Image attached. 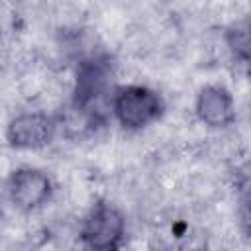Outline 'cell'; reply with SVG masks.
Instances as JSON below:
<instances>
[{"mask_svg":"<svg viewBox=\"0 0 251 251\" xmlns=\"http://www.w3.org/2000/svg\"><path fill=\"white\" fill-rule=\"evenodd\" d=\"M161 96L143 84L120 86L112 94V112L120 126L129 131L143 129L157 122L163 114Z\"/></svg>","mask_w":251,"mask_h":251,"instance_id":"obj_1","label":"cell"},{"mask_svg":"<svg viewBox=\"0 0 251 251\" xmlns=\"http://www.w3.org/2000/svg\"><path fill=\"white\" fill-rule=\"evenodd\" d=\"M53 194V182L47 173L33 167L16 169L6 180V196L20 212H33L47 204Z\"/></svg>","mask_w":251,"mask_h":251,"instance_id":"obj_2","label":"cell"},{"mask_svg":"<svg viewBox=\"0 0 251 251\" xmlns=\"http://www.w3.org/2000/svg\"><path fill=\"white\" fill-rule=\"evenodd\" d=\"M126 233V220L122 212L110 204H98L92 208V212L86 216L82 229H80V241L84 247L94 251H108L122 245Z\"/></svg>","mask_w":251,"mask_h":251,"instance_id":"obj_3","label":"cell"},{"mask_svg":"<svg viewBox=\"0 0 251 251\" xmlns=\"http://www.w3.org/2000/svg\"><path fill=\"white\" fill-rule=\"evenodd\" d=\"M55 120L43 112H24L6 126L8 145L14 149H41L55 137Z\"/></svg>","mask_w":251,"mask_h":251,"instance_id":"obj_4","label":"cell"},{"mask_svg":"<svg viewBox=\"0 0 251 251\" xmlns=\"http://www.w3.org/2000/svg\"><path fill=\"white\" fill-rule=\"evenodd\" d=\"M194 112L208 127H227L235 120V102L226 86L206 84L196 94Z\"/></svg>","mask_w":251,"mask_h":251,"instance_id":"obj_5","label":"cell"},{"mask_svg":"<svg viewBox=\"0 0 251 251\" xmlns=\"http://www.w3.org/2000/svg\"><path fill=\"white\" fill-rule=\"evenodd\" d=\"M226 43L239 63L251 67V14H245L227 25Z\"/></svg>","mask_w":251,"mask_h":251,"instance_id":"obj_6","label":"cell"},{"mask_svg":"<svg viewBox=\"0 0 251 251\" xmlns=\"http://www.w3.org/2000/svg\"><path fill=\"white\" fill-rule=\"evenodd\" d=\"M243 218L251 227V188H247L243 196Z\"/></svg>","mask_w":251,"mask_h":251,"instance_id":"obj_7","label":"cell"}]
</instances>
